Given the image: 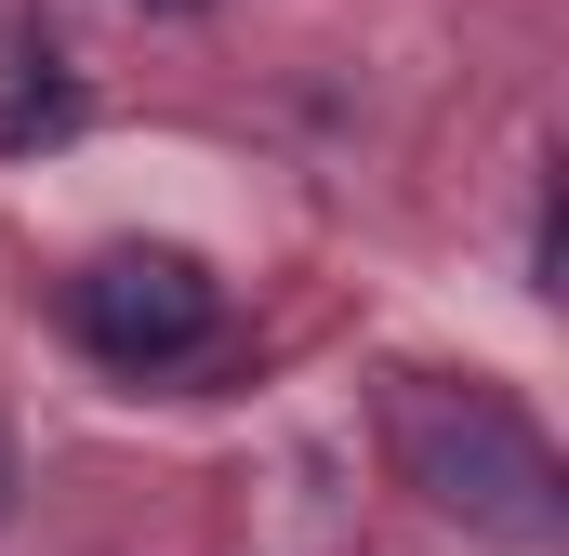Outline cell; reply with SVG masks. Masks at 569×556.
Instances as JSON below:
<instances>
[{"label":"cell","instance_id":"3","mask_svg":"<svg viewBox=\"0 0 569 556\" xmlns=\"http://www.w3.org/2000/svg\"><path fill=\"white\" fill-rule=\"evenodd\" d=\"M0 504H13V464H0Z\"/></svg>","mask_w":569,"mask_h":556},{"label":"cell","instance_id":"4","mask_svg":"<svg viewBox=\"0 0 569 556\" xmlns=\"http://www.w3.org/2000/svg\"><path fill=\"white\" fill-rule=\"evenodd\" d=\"M172 13H199V0H172Z\"/></svg>","mask_w":569,"mask_h":556},{"label":"cell","instance_id":"1","mask_svg":"<svg viewBox=\"0 0 569 556\" xmlns=\"http://www.w3.org/2000/svg\"><path fill=\"white\" fill-rule=\"evenodd\" d=\"M398 477L425 490L437 517H463V530H490V544H557L569 530V477H557V437L517 411L503 385H411L398 411Z\"/></svg>","mask_w":569,"mask_h":556},{"label":"cell","instance_id":"2","mask_svg":"<svg viewBox=\"0 0 569 556\" xmlns=\"http://www.w3.org/2000/svg\"><path fill=\"white\" fill-rule=\"evenodd\" d=\"M67 331L120 371V385H172L226 345V291L172 252H120V266H80L67 278Z\"/></svg>","mask_w":569,"mask_h":556}]
</instances>
